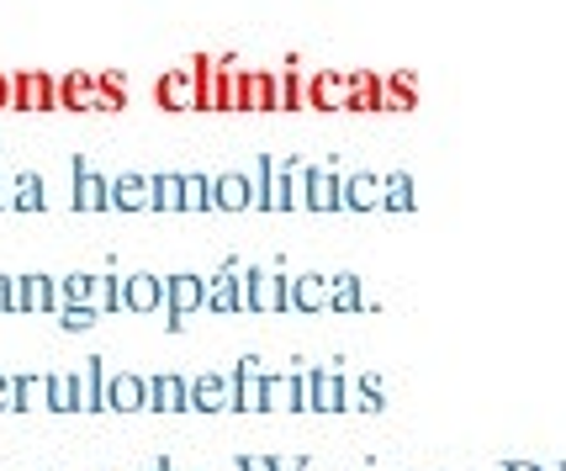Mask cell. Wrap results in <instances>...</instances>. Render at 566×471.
Listing matches in <instances>:
<instances>
[{
	"instance_id": "1",
	"label": "cell",
	"mask_w": 566,
	"mask_h": 471,
	"mask_svg": "<svg viewBox=\"0 0 566 471\" xmlns=\"http://www.w3.org/2000/svg\"><path fill=\"white\" fill-rule=\"evenodd\" d=\"M302 402H307V414H345V376L328 366L302 371Z\"/></svg>"
},
{
	"instance_id": "2",
	"label": "cell",
	"mask_w": 566,
	"mask_h": 471,
	"mask_svg": "<svg viewBox=\"0 0 566 471\" xmlns=\"http://www.w3.org/2000/svg\"><path fill=\"white\" fill-rule=\"evenodd\" d=\"M186 414H233V376L207 371L186 381Z\"/></svg>"
},
{
	"instance_id": "3",
	"label": "cell",
	"mask_w": 566,
	"mask_h": 471,
	"mask_svg": "<svg viewBox=\"0 0 566 471\" xmlns=\"http://www.w3.org/2000/svg\"><path fill=\"white\" fill-rule=\"evenodd\" d=\"M106 212H154V180L144 170L106 180Z\"/></svg>"
},
{
	"instance_id": "4",
	"label": "cell",
	"mask_w": 566,
	"mask_h": 471,
	"mask_svg": "<svg viewBox=\"0 0 566 471\" xmlns=\"http://www.w3.org/2000/svg\"><path fill=\"white\" fill-rule=\"evenodd\" d=\"M165 307H170V328L180 334L186 318H191L197 307H207V281H201V275H170V281H165Z\"/></svg>"
},
{
	"instance_id": "5",
	"label": "cell",
	"mask_w": 566,
	"mask_h": 471,
	"mask_svg": "<svg viewBox=\"0 0 566 471\" xmlns=\"http://www.w3.org/2000/svg\"><path fill=\"white\" fill-rule=\"evenodd\" d=\"M244 313H281V307H292L286 302V286L292 281H281V275H271V271H244Z\"/></svg>"
},
{
	"instance_id": "6",
	"label": "cell",
	"mask_w": 566,
	"mask_h": 471,
	"mask_svg": "<svg viewBox=\"0 0 566 471\" xmlns=\"http://www.w3.org/2000/svg\"><path fill=\"white\" fill-rule=\"evenodd\" d=\"M233 414H265V366L254 355L233 366Z\"/></svg>"
},
{
	"instance_id": "7",
	"label": "cell",
	"mask_w": 566,
	"mask_h": 471,
	"mask_svg": "<svg viewBox=\"0 0 566 471\" xmlns=\"http://www.w3.org/2000/svg\"><path fill=\"white\" fill-rule=\"evenodd\" d=\"M339 212H381V175H339Z\"/></svg>"
},
{
	"instance_id": "8",
	"label": "cell",
	"mask_w": 566,
	"mask_h": 471,
	"mask_svg": "<svg viewBox=\"0 0 566 471\" xmlns=\"http://www.w3.org/2000/svg\"><path fill=\"white\" fill-rule=\"evenodd\" d=\"M74 408L80 414H106V360L91 355L85 371H74Z\"/></svg>"
},
{
	"instance_id": "9",
	"label": "cell",
	"mask_w": 566,
	"mask_h": 471,
	"mask_svg": "<svg viewBox=\"0 0 566 471\" xmlns=\"http://www.w3.org/2000/svg\"><path fill=\"white\" fill-rule=\"evenodd\" d=\"M144 414H186V376H144Z\"/></svg>"
},
{
	"instance_id": "10",
	"label": "cell",
	"mask_w": 566,
	"mask_h": 471,
	"mask_svg": "<svg viewBox=\"0 0 566 471\" xmlns=\"http://www.w3.org/2000/svg\"><path fill=\"white\" fill-rule=\"evenodd\" d=\"M249 207H254V186H249V170L212 175V212H249Z\"/></svg>"
},
{
	"instance_id": "11",
	"label": "cell",
	"mask_w": 566,
	"mask_h": 471,
	"mask_svg": "<svg viewBox=\"0 0 566 471\" xmlns=\"http://www.w3.org/2000/svg\"><path fill=\"white\" fill-rule=\"evenodd\" d=\"M11 292H17V313H59L53 275H22V281H11Z\"/></svg>"
},
{
	"instance_id": "12",
	"label": "cell",
	"mask_w": 566,
	"mask_h": 471,
	"mask_svg": "<svg viewBox=\"0 0 566 471\" xmlns=\"http://www.w3.org/2000/svg\"><path fill=\"white\" fill-rule=\"evenodd\" d=\"M11 106H38V112H53L59 106V80L53 75H11Z\"/></svg>"
},
{
	"instance_id": "13",
	"label": "cell",
	"mask_w": 566,
	"mask_h": 471,
	"mask_svg": "<svg viewBox=\"0 0 566 471\" xmlns=\"http://www.w3.org/2000/svg\"><path fill=\"white\" fill-rule=\"evenodd\" d=\"M154 96H159V106H170V112H197L201 106V85L191 70H170V75L154 85Z\"/></svg>"
},
{
	"instance_id": "14",
	"label": "cell",
	"mask_w": 566,
	"mask_h": 471,
	"mask_svg": "<svg viewBox=\"0 0 566 471\" xmlns=\"http://www.w3.org/2000/svg\"><path fill=\"white\" fill-rule=\"evenodd\" d=\"M106 414H144V376L106 371Z\"/></svg>"
},
{
	"instance_id": "15",
	"label": "cell",
	"mask_w": 566,
	"mask_h": 471,
	"mask_svg": "<svg viewBox=\"0 0 566 471\" xmlns=\"http://www.w3.org/2000/svg\"><path fill=\"white\" fill-rule=\"evenodd\" d=\"M123 307H133V313H159V307H165V281L148 275V271L127 275L123 281Z\"/></svg>"
},
{
	"instance_id": "16",
	"label": "cell",
	"mask_w": 566,
	"mask_h": 471,
	"mask_svg": "<svg viewBox=\"0 0 566 471\" xmlns=\"http://www.w3.org/2000/svg\"><path fill=\"white\" fill-rule=\"evenodd\" d=\"M265 414H307V402H302V371L296 376L265 371Z\"/></svg>"
},
{
	"instance_id": "17",
	"label": "cell",
	"mask_w": 566,
	"mask_h": 471,
	"mask_svg": "<svg viewBox=\"0 0 566 471\" xmlns=\"http://www.w3.org/2000/svg\"><path fill=\"white\" fill-rule=\"evenodd\" d=\"M74 212H106V175L74 159Z\"/></svg>"
},
{
	"instance_id": "18",
	"label": "cell",
	"mask_w": 566,
	"mask_h": 471,
	"mask_svg": "<svg viewBox=\"0 0 566 471\" xmlns=\"http://www.w3.org/2000/svg\"><path fill=\"white\" fill-rule=\"evenodd\" d=\"M207 307H212V313H244V286H239V265H233V260H228L222 275L207 286Z\"/></svg>"
},
{
	"instance_id": "19",
	"label": "cell",
	"mask_w": 566,
	"mask_h": 471,
	"mask_svg": "<svg viewBox=\"0 0 566 471\" xmlns=\"http://www.w3.org/2000/svg\"><path fill=\"white\" fill-rule=\"evenodd\" d=\"M286 302H292L296 313H328V281L323 275H296L292 286H286Z\"/></svg>"
},
{
	"instance_id": "20",
	"label": "cell",
	"mask_w": 566,
	"mask_h": 471,
	"mask_svg": "<svg viewBox=\"0 0 566 471\" xmlns=\"http://www.w3.org/2000/svg\"><path fill=\"white\" fill-rule=\"evenodd\" d=\"M233 106H244V112H271L275 106V80L271 75H239L233 80Z\"/></svg>"
},
{
	"instance_id": "21",
	"label": "cell",
	"mask_w": 566,
	"mask_h": 471,
	"mask_svg": "<svg viewBox=\"0 0 566 471\" xmlns=\"http://www.w3.org/2000/svg\"><path fill=\"white\" fill-rule=\"evenodd\" d=\"M307 212H339V175L307 165Z\"/></svg>"
},
{
	"instance_id": "22",
	"label": "cell",
	"mask_w": 566,
	"mask_h": 471,
	"mask_svg": "<svg viewBox=\"0 0 566 471\" xmlns=\"http://www.w3.org/2000/svg\"><path fill=\"white\" fill-rule=\"evenodd\" d=\"M345 408H355V414H381V408H387L381 376H355V381H345Z\"/></svg>"
},
{
	"instance_id": "23",
	"label": "cell",
	"mask_w": 566,
	"mask_h": 471,
	"mask_svg": "<svg viewBox=\"0 0 566 471\" xmlns=\"http://www.w3.org/2000/svg\"><path fill=\"white\" fill-rule=\"evenodd\" d=\"M6 207L11 212H43V180L32 170L11 175V186H6Z\"/></svg>"
},
{
	"instance_id": "24",
	"label": "cell",
	"mask_w": 566,
	"mask_h": 471,
	"mask_svg": "<svg viewBox=\"0 0 566 471\" xmlns=\"http://www.w3.org/2000/svg\"><path fill=\"white\" fill-rule=\"evenodd\" d=\"M381 212H413V175L408 170H392V175H381Z\"/></svg>"
},
{
	"instance_id": "25",
	"label": "cell",
	"mask_w": 566,
	"mask_h": 471,
	"mask_svg": "<svg viewBox=\"0 0 566 471\" xmlns=\"http://www.w3.org/2000/svg\"><path fill=\"white\" fill-rule=\"evenodd\" d=\"M307 106H349V80L345 75H313L307 80Z\"/></svg>"
},
{
	"instance_id": "26",
	"label": "cell",
	"mask_w": 566,
	"mask_h": 471,
	"mask_svg": "<svg viewBox=\"0 0 566 471\" xmlns=\"http://www.w3.org/2000/svg\"><path fill=\"white\" fill-rule=\"evenodd\" d=\"M11 381H17L11 414H38V408H49V376H11Z\"/></svg>"
},
{
	"instance_id": "27",
	"label": "cell",
	"mask_w": 566,
	"mask_h": 471,
	"mask_svg": "<svg viewBox=\"0 0 566 471\" xmlns=\"http://www.w3.org/2000/svg\"><path fill=\"white\" fill-rule=\"evenodd\" d=\"M180 212H212V175H180Z\"/></svg>"
},
{
	"instance_id": "28",
	"label": "cell",
	"mask_w": 566,
	"mask_h": 471,
	"mask_svg": "<svg viewBox=\"0 0 566 471\" xmlns=\"http://www.w3.org/2000/svg\"><path fill=\"white\" fill-rule=\"evenodd\" d=\"M96 80L91 75H64L59 80V106H80V112H85V106H96Z\"/></svg>"
},
{
	"instance_id": "29",
	"label": "cell",
	"mask_w": 566,
	"mask_h": 471,
	"mask_svg": "<svg viewBox=\"0 0 566 471\" xmlns=\"http://www.w3.org/2000/svg\"><path fill=\"white\" fill-rule=\"evenodd\" d=\"M328 307H339V313H360V307H366L360 281H355V275H334V281H328Z\"/></svg>"
},
{
	"instance_id": "30",
	"label": "cell",
	"mask_w": 566,
	"mask_h": 471,
	"mask_svg": "<svg viewBox=\"0 0 566 471\" xmlns=\"http://www.w3.org/2000/svg\"><path fill=\"white\" fill-rule=\"evenodd\" d=\"M91 307H96V313H117V307H123V281H117V275H91Z\"/></svg>"
},
{
	"instance_id": "31",
	"label": "cell",
	"mask_w": 566,
	"mask_h": 471,
	"mask_svg": "<svg viewBox=\"0 0 566 471\" xmlns=\"http://www.w3.org/2000/svg\"><path fill=\"white\" fill-rule=\"evenodd\" d=\"M148 180H154V212H180V175L159 170V175H148Z\"/></svg>"
},
{
	"instance_id": "32",
	"label": "cell",
	"mask_w": 566,
	"mask_h": 471,
	"mask_svg": "<svg viewBox=\"0 0 566 471\" xmlns=\"http://www.w3.org/2000/svg\"><path fill=\"white\" fill-rule=\"evenodd\" d=\"M49 414H80L74 408V376H49Z\"/></svg>"
},
{
	"instance_id": "33",
	"label": "cell",
	"mask_w": 566,
	"mask_h": 471,
	"mask_svg": "<svg viewBox=\"0 0 566 471\" xmlns=\"http://www.w3.org/2000/svg\"><path fill=\"white\" fill-rule=\"evenodd\" d=\"M275 106H307V80L302 75H286V80H275Z\"/></svg>"
},
{
	"instance_id": "34",
	"label": "cell",
	"mask_w": 566,
	"mask_h": 471,
	"mask_svg": "<svg viewBox=\"0 0 566 471\" xmlns=\"http://www.w3.org/2000/svg\"><path fill=\"white\" fill-rule=\"evenodd\" d=\"M96 318H101V313L91 307V302H70V307H59V323H64L70 334H80V328H91Z\"/></svg>"
},
{
	"instance_id": "35",
	"label": "cell",
	"mask_w": 566,
	"mask_h": 471,
	"mask_svg": "<svg viewBox=\"0 0 566 471\" xmlns=\"http://www.w3.org/2000/svg\"><path fill=\"white\" fill-rule=\"evenodd\" d=\"M85 297H91V275H64V281H59V307L85 302Z\"/></svg>"
},
{
	"instance_id": "36",
	"label": "cell",
	"mask_w": 566,
	"mask_h": 471,
	"mask_svg": "<svg viewBox=\"0 0 566 471\" xmlns=\"http://www.w3.org/2000/svg\"><path fill=\"white\" fill-rule=\"evenodd\" d=\"M0 313H17V292H11V275H0Z\"/></svg>"
},
{
	"instance_id": "37",
	"label": "cell",
	"mask_w": 566,
	"mask_h": 471,
	"mask_svg": "<svg viewBox=\"0 0 566 471\" xmlns=\"http://www.w3.org/2000/svg\"><path fill=\"white\" fill-rule=\"evenodd\" d=\"M11 402H17V381L0 376V414H11Z\"/></svg>"
},
{
	"instance_id": "38",
	"label": "cell",
	"mask_w": 566,
	"mask_h": 471,
	"mask_svg": "<svg viewBox=\"0 0 566 471\" xmlns=\"http://www.w3.org/2000/svg\"><path fill=\"white\" fill-rule=\"evenodd\" d=\"M239 471H275L271 456H239Z\"/></svg>"
},
{
	"instance_id": "39",
	"label": "cell",
	"mask_w": 566,
	"mask_h": 471,
	"mask_svg": "<svg viewBox=\"0 0 566 471\" xmlns=\"http://www.w3.org/2000/svg\"><path fill=\"white\" fill-rule=\"evenodd\" d=\"M503 471H545V467H535V461H509Z\"/></svg>"
},
{
	"instance_id": "40",
	"label": "cell",
	"mask_w": 566,
	"mask_h": 471,
	"mask_svg": "<svg viewBox=\"0 0 566 471\" xmlns=\"http://www.w3.org/2000/svg\"><path fill=\"white\" fill-rule=\"evenodd\" d=\"M271 467H275V471H302L307 461H271Z\"/></svg>"
},
{
	"instance_id": "41",
	"label": "cell",
	"mask_w": 566,
	"mask_h": 471,
	"mask_svg": "<svg viewBox=\"0 0 566 471\" xmlns=\"http://www.w3.org/2000/svg\"><path fill=\"white\" fill-rule=\"evenodd\" d=\"M0 106H11V80L0 75Z\"/></svg>"
},
{
	"instance_id": "42",
	"label": "cell",
	"mask_w": 566,
	"mask_h": 471,
	"mask_svg": "<svg viewBox=\"0 0 566 471\" xmlns=\"http://www.w3.org/2000/svg\"><path fill=\"white\" fill-rule=\"evenodd\" d=\"M148 471H170V461H154V467H148Z\"/></svg>"
},
{
	"instance_id": "43",
	"label": "cell",
	"mask_w": 566,
	"mask_h": 471,
	"mask_svg": "<svg viewBox=\"0 0 566 471\" xmlns=\"http://www.w3.org/2000/svg\"><path fill=\"white\" fill-rule=\"evenodd\" d=\"M545 471H566V461H556V467H545Z\"/></svg>"
},
{
	"instance_id": "44",
	"label": "cell",
	"mask_w": 566,
	"mask_h": 471,
	"mask_svg": "<svg viewBox=\"0 0 566 471\" xmlns=\"http://www.w3.org/2000/svg\"><path fill=\"white\" fill-rule=\"evenodd\" d=\"M0 207H6V180H0Z\"/></svg>"
},
{
	"instance_id": "45",
	"label": "cell",
	"mask_w": 566,
	"mask_h": 471,
	"mask_svg": "<svg viewBox=\"0 0 566 471\" xmlns=\"http://www.w3.org/2000/svg\"><path fill=\"white\" fill-rule=\"evenodd\" d=\"M302 471H313V467H302Z\"/></svg>"
}]
</instances>
